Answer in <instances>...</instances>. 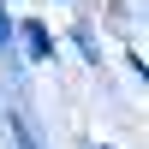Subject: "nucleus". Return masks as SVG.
<instances>
[{"label":"nucleus","instance_id":"1","mask_svg":"<svg viewBox=\"0 0 149 149\" xmlns=\"http://www.w3.org/2000/svg\"><path fill=\"white\" fill-rule=\"evenodd\" d=\"M24 42H30V54H36V60H54V42H48L42 24H24Z\"/></svg>","mask_w":149,"mask_h":149},{"label":"nucleus","instance_id":"2","mask_svg":"<svg viewBox=\"0 0 149 149\" xmlns=\"http://www.w3.org/2000/svg\"><path fill=\"white\" fill-rule=\"evenodd\" d=\"M0 48H12V18H6V0H0Z\"/></svg>","mask_w":149,"mask_h":149},{"label":"nucleus","instance_id":"3","mask_svg":"<svg viewBox=\"0 0 149 149\" xmlns=\"http://www.w3.org/2000/svg\"><path fill=\"white\" fill-rule=\"evenodd\" d=\"M12 131H18V149H36V143H30V131H24V125H12Z\"/></svg>","mask_w":149,"mask_h":149}]
</instances>
